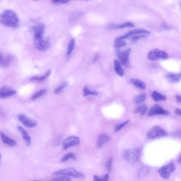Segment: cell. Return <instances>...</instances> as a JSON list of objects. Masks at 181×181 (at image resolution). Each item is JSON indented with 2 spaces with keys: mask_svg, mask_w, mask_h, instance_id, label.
<instances>
[{
  "mask_svg": "<svg viewBox=\"0 0 181 181\" xmlns=\"http://www.w3.org/2000/svg\"><path fill=\"white\" fill-rule=\"evenodd\" d=\"M19 19L17 14L11 10H6L0 15V23L11 28L19 26Z\"/></svg>",
  "mask_w": 181,
  "mask_h": 181,
  "instance_id": "1",
  "label": "cell"
},
{
  "mask_svg": "<svg viewBox=\"0 0 181 181\" xmlns=\"http://www.w3.org/2000/svg\"><path fill=\"white\" fill-rule=\"evenodd\" d=\"M140 150L138 148L129 149L124 151L123 156L128 162L135 163L137 161L140 156Z\"/></svg>",
  "mask_w": 181,
  "mask_h": 181,
  "instance_id": "2",
  "label": "cell"
},
{
  "mask_svg": "<svg viewBox=\"0 0 181 181\" xmlns=\"http://www.w3.org/2000/svg\"><path fill=\"white\" fill-rule=\"evenodd\" d=\"M33 42L36 48L41 51L47 50L51 46L49 40L44 38L43 36H34Z\"/></svg>",
  "mask_w": 181,
  "mask_h": 181,
  "instance_id": "3",
  "label": "cell"
},
{
  "mask_svg": "<svg viewBox=\"0 0 181 181\" xmlns=\"http://www.w3.org/2000/svg\"><path fill=\"white\" fill-rule=\"evenodd\" d=\"M55 175H65L75 178H84L85 175L82 173L76 170L74 168L69 167L63 169L54 173Z\"/></svg>",
  "mask_w": 181,
  "mask_h": 181,
  "instance_id": "4",
  "label": "cell"
},
{
  "mask_svg": "<svg viewBox=\"0 0 181 181\" xmlns=\"http://www.w3.org/2000/svg\"><path fill=\"white\" fill-rule=\"evenodd\" d=\"M168 57V54L165 51L161 50L158 48L151 50L148 55V59L151 61H156L160 59H165Z\"/></svg>",
  "mask_w": 181,
  "mask_h": 181,
  "instance_id": "5",
  "label": "cell"
},
{
  "mask_svg": "<svg viewBox=\"0 0 181 181\" xmlns=\"http://www.w3.org/2000/svg\"><path fill=\"white\" fill-rule=\"evenodd\" d=\"M167 135L166 132L160 127L156 126L153 127L149 131L147 134L148 137L150 139L165 136Z\"/></svg>",
  "mask_w": 181,
  "mask_h": 181,
  "instance_id": "6",
  "label": "cell"
},
{
  "mask_svg": "<svg viewBox=\"0 0 181 181\" xmlns=\"http://www.w3.org/2000/svg\"><path fill=\"white\" fill-rule=\"evenodd\" d=\"M175 170L174 164L170 163L167 165L163 166L158 170V173L161 177L168 179L169 178L171 174Z\"/></svg>",
  "mask_w": 181,
  "mask_h": 181,
  "instance_id": "7",
  "label": "cell"
},
{
  "mask_svg": "<svg viewBox=\"0 0 181 181\" xmlns=\"http://www.w3.org/2000/svg\"><path fill=\"white\" fill-rule=\"evenodd\" d=\"M131 49L129 48L124 51H119L117 52V57L122 65L128 67L129 63V55Z\"/></svg>",
  "mask_w": 181,
  "mask_h": 181,
  "instance_id": "8",
  "label": "cell"
},
{
  "mask_svg": "<svg viewBox=\"0 0 181 181\" xmlns=\"http://www.w3.org/2000/svg\"><path fill=\"white\" fill-rule=\"evenodd\" d=\"M80 143V139L75 136H70L66 138L63 141L62 147L65 149L71 146L79 145Z\"/></svg>",
  "mask_w": 181,
  "mask_h": 181,
  "instance_id": "9",
  "label": "cell"
},
{
  "mask_svg": "<svg viewBox=\"0 0 181 181\" xmlns=\"http://www.w3.org/2000/svg\"><path fill=\"white\" fill-rule=\"evenodd\" d=\"M18 118L24 125L29 128H35L37 125V123L33 120L29 118L25 115L20 114L18 115Z\"/></svg>",
  "mask_w": 181,
  "mask_h": 181,
  "instance_id": "10",
  "label": "cell"
},
{
  "mask_svg": "<svg viewBox=\"0 0 181 181\" xmlns=\"http://www.w3.org/2000/svg\"><path fill=\"white\" fill-rule=\"evenodd\" d=\"M150 32L143 29H133L126 33L123 36L117 38L116 40H123L129 37V36L139 34H145L148 35L150 34Z\"/></svg>",
  "mask_w": 181,
  "mask_h": 181,
  "instance_id": "11",
  "label": "cell"
},
{
  "mask_svg": "<svg viewBox=\"0 0 181 181\" xmlns=\"http://www.w3.org/2000/svg\"><path fill=\"white\" fill-rule=\"evenodd\" d=\"M170 113L168 111L164 109L163 107L158 104H155L151 108L148 113V116H152L155 115H168Z\"/></svg>",
  "mask_w": 181,
  "mask_h": 181,
  "instance_id": "12",
  "label": "cell"
},
{
  "mask_svg": "<svg viewBox=\"0 0 181 181\" xmlns=\"http://www.w3.org/2000/svg\"><path fill=\"white\" fill-rule=\"evenodd\" d=\"M16 93V90L11 89L9 86H4L0 89V99L6 98L13 96Z\"/></svg>",
  "mask_w": 181,
  "mask_h": 181,
  "instance_id": "13",
  "label": "cell"
},
{
  "mask_svg": "<svg viewBox=\"0 0 181 181\" xmlns=\"http://www.w3.org/2000/svg\"><path fill=\"white\" fill-rule=\"evenodd\" d=\"M134 27V24L133 23L131 22H128L119 24L113 23L110 24L107 26V28L109 30H112L127 28H133Z\"/></svg>",
  "mask_w": 181,
  "mask_h": 181,
  "instance_id": "14",
  "label": "cell"
},
{
  "mask_svg": "<svg viewBox=\"0 0 181 181\" xmlns=\"http://www.w3.org/2000/svg\"><path fill=\"white\" fill-rule=\"evenodd\" d=\"M0 137L4 144L10 146H15L17 145L15 141L10 138L3 132H0Z\"/></svg>",
  "mask_w": 181,
  "mask_h": 181,
  "instance_id": "15",
  "label": "cell"
},
{
  "mask_svg": "<svg viewBox=\"0 0 181 181\" xmlns=\"http://www.w3.org/2000/svg\"><path fill=\"white\" fill-rule=\"evenodd\" d=\"M45 29V27L43 24H39L33 27L32 31L34 33V36H42L44 32Z\"/></svg>",
  "mask_w": 181,
  "mask_h": 181,
  "instance_id": "16",
  "label": "cell"
},
{
  "mask_svg": "<svg viewBox=\"0 0 181 181\" xmlns=\"http://www.w3.org/2000/svg\"><path fill=\"white\" fill-rule=\"evenodd\" d=\"M18 129L21 133L22 137L25 141L27 145L28 146L30 145L31 142V138L27 132L21 126H18Z\"/></svg>",
  "mask_w": 181,
  "mask_h": 181,
  "instance_id": "17",
  "label": "cell"
},
{
  "mask_svg": "<svg viewBox=\"0 0 181 181\" xmlns=\"http://www.w3.org/2000/svg\"><path fill=\"white\" fill-rule=\"evenodd\" d=\"M129 82L131 84L141 90H145L146 89L145 83L140 79L133 78L129 80Z\"/></svg>",
  "mask_w": 181,
  "mask_h": 181,
  "instance_id": "18",
  "label": "cell"
},
{
  "mask_svg": "<svg viewBox=\"0 0 181 181\" xmlns=\"http://www.w3.org/2000/svg\"><path fill=\"white\" fill-rule=\"evenodd\" d=\"M110 140L109 136L106 134H103L100 135L97 141V146L98 148L101 147L109 141Z\"/></svg>",
  "mask_w": 181,
  "mask_h": 181,
  "instance_id": "19",
  "label": "cell"
},
{
  "mask_svg": "<svg viewBox=\"0 0 181 181\" xmlns=\"http://www.w3.org/2000/svg\"><path fill=\"white\" fill-rule=\"evenodd\" d=\"M166 79L171 83H177L180 82L181 74H169L166 75Z\"/></svg>",
  "mask_w": 181,
  "mask_h": 181,
  "instance_id": "20",
  "label": "cell"
},
{
  "mask_svg": "<svg viewBox=\"0 0 181 181\" xmlns=\"http://www.w3.org/2000/svg\"><path fill=\"white\" fill-rule=\"evenodd\" d=\"M114 70L119 76L123 77L124 75V72L121 64L118 61L115 59L114 61Z\"/></svg>",
  "mask_w": 181,
  "mask_h": 181,
  "instance_id": "21",
  "label": "cell"
},
{
  "mask_svg": "<svg viewBox=\"0 0 181 181\" xmlns=\"http://www.w3.org/2000/svg\"><path fill=\"white\" fill-rule=\"evenodd\" d=\"M151 96L156 102L165 101L167 99L164 95L161 94L157 91H154L151 95Z\"/></svg>",
  "mask_w": 181,
  "mask_h": 181,
  "instance_id": "22",
  "label": "cell"
},
{
  "mask_svg": "<svg viewBox=\"0 0 181 181\" xmlns=\"http://www.w3.org/2000/svg\"><path fill=\"white\" fill-rule=\"evenodd\" d=\"M147 109V107L145 104L140 105L134 110V113L137 114L140 113L141 116H143L145 114Z\"/></svg>",
  "mask_w": 181,
  "mask_h": 181,
  "instance_id": "23",
  "label": "cell"
},
{
  "mask_svg": "<svg viewBox=\"0 0 181 181\" xmlns=\"http://www.w3.org/2000/svg\"><path fill=\"white\" fill-rule=\"evenodd\" d=\"M51 73V71H48L46 74L42 77H34L31 78L30 79V81H37L39 82H41L46 80L49 76Z\"/></svg>",
  "mask_w": 181,
  "mask_h": 181,
  "instance_id": "24",
  "label": "cell"
},
{
  "mask_svg": "<svg viewBox=\"0 0 181 181\" xmlns=\"http://www.w3.org/2000/svg\"><path fill=\"white\" fill-rule=\"evenodd\" d=\"M13 59V57L11 55H8L6 56H4L2 67H6L8 66L11 64Z\"/></svg>",
  "mask_w": 181,
  "mask_h": 181,
  "instance_id": "25",
  "label": "cell"
},
{
  "mask_svg": "<svg viewBox=\"0 0 181 181\" xmlns=\"http://www.w3.org/2000/svg\"><path fill=\"white\" fill-rule=\"evenodd\" d=\"M146 98V95L144 94L136 96L134 99V102L136 104L141 103L145 101Z\"/></svg>",
  "mask_w": 181,
  "mask_h": 181,
  "instance_id": "26",
  "label": "cell"
},
{
  "mask_svg": "<svg viewBox=\"0 0 181 181\" xmlns=\"http://www.w3.org/2000/svg\"><path fill=\"white\" fill-rule=\"evenodd\" d=\"M76 157L74 154L70 153L67 154L62 158L61 162H65L70 159L75 160Z\"/></svg>",
  "mask_w": 181,
  "mask_h": 181,
  "instance_id": "27",
  "label": "cell"
},
{
  "mask_svg": "<svg viewBox=\"0 0 181 181\" xmlns=\"http://www.w3.org/2000/svg\"><path fill=\"white\" fill-rule=\"evenodd\" d=\"M147 35V34H139V35L134 36L132 37L130 40L132 42L135 43L139 40L146 37Z\"/></svg>",
  "mask_w": 181,
  "mask_h": 181,
  "instance_id": "28",
  "label": "cell"
},
{
  "mask_svg": "<svg viewBox=\"0 0 181 181\" xmlns=\"http://www.w3.org/2000/svg\"><path fill=\"white\" fill-rule=\"evenodd\" d=\"M46 90L45 89L41 90L36 93L34 94L32 97V100H35L43 96L45 93Z\"/></svg>",
  "mask_w": 181,
  "mask_h": 181,
  "instance_id": "29",
  "label": "cell"
},
{
  "mask_svg": "<svg viewBox=\"0 0 181 181\" xmlns=\"http://www.w3.org/2000/svg\"><path fill=\"white\" fill-rule=\"evenodd\" d=\"M75 44V41L74 39H72L70 40L69 45H68V48L67 53V55H69L72 53L74 48Z\"/></svg>",
  "mask_w": 181,
  "mask_h": 181,
  "instance_id": "30",
  "label": "cell"
},
{
  "mask_svg": "<svg viewBox=\"0 0 181 181\" xmlns=\"http://www.w3.org/2000/svg\"><path fill=\"white\" fill-rule=\"evenodd\" d=\"M126 43L125 41L123 40H116L115 42L114 47L116 49H119L123 46H125Z\"/></svg>",
  "mask_w": 181,
  "mask_h": 181,
  "instance_id": "31",
  "label": "cell"
},
{
  "mask_svg": "<svg viewBox=\"0 0 181 181\" xmlns=\"http://www.w3.org/2000/svg\"><path fill=\"white\" fill-rule=\"evenodd\" d=\"M68 85V83L67 82H65L62 83L59 87H58L57 89L55 90L54 91L55 94H57L60 93L61 92L63 89L67 86Z\"/></svg>",
  "mask_w": 181,
  "mask_h": 181,
  "instance_id": "32",
  "label": "cell"
},
{
  "mask_svg": "<svg viewBox=\"0 0 181 181\" xmlns=\"http://www.w3.org/2000/svg\"><path fill=\"white\" fill-rule=\"evenodd\" d=\"M98 94V92L96 91H92L89 89L87 87H85L84 89V96L85 97L89 96V95H97Z\"/></svg>",
  "mask_w": 181,
  "mask_h": 181,
  "instance_id": "33",
  "label": "cell"
},
{
  "mask_svg": "<svg viewBox=\"0 0 181 181\" xmlns=\"http://www.w3.org/2000/svg\"><path fill=\"white\" fill-rule=\"evenodd\" d=\"M128 122L129 121H127L124 122V123H123L118 124V125L116 127V128H115V131L116 132L119 131L121 129L123 128L125 126L127 125V124H128Z\"/></svg>",
  "mask_w": 181,
  "mask_h": 181,
  "instance_id": "34",
  "label": "cell"
},
{
  "mask_svg": "<svg viewBox=\"0 0 181 181\" xmlns=\"http://www.w3.org/2000/svg\"><path fill=\"white\" fill-rule=\"evenodd\" d=\"M112 158H109V159L107 161L106 163V166L107 169L109 172H110L112 170Z\"/></svg>",
  "mask_w": 181,
  "mask_h": 181,
  "instance_id": "35",
  "label": "cell"
},
{
  "mask_svg": "<svg viewBox=\"0 0 181 181\" xmlns=\"http://www.w3.org/2000/svg\"><path fill=\"white\" fill-rule=\"evenodd\" d=\"M53 181H70L71 179L68 177H58L53 179L52 180Z\"/></svg>",
  "mask_w": 181,
  "mask_h": 181,
  "instance_id": "36",
  "label": "cell"
},
{
  "mask_svg": "<svg viewBox=\"0 0 181 181\" xmlns=\"http://www.w3.org/2000/svg\"><path fill=\"white\" fill-rule=\"evenodd\" d=\"M53 3L58 4H65L68 3L70 0H51Z\"/></svg>",
  "mask_w": 181,
  "mask_h": 181,
  "instance_id": "37",
  "label": "cell"
},
{
  "mask_svg": "<svg viewBox=\"0 0 181 181\" xmlns=\"http://www.w3.org/2000/svg\"><path fill=\"white\" fill-rule=\"evenodd\" d=\"M4 56L3 54L0 52V66L2 67V63H3Z\"/></svg>",
  "mask_w": 181,
  "mask_h": 181,
  "instance_id": "38",
  "label": "cell"
},
{
  "mask_svg": "<svg viewBox=\"0 0 181 181\" xmlns=\"http://www.w3.org/2000/svg\"><path fill=\"white\" fill-rule=\"evenodd\" d=\"M79 14H75L73 15H72L71 17H70V20L71 21H73L74 20V19H76V18H77L78 17V15H79Z\"/></svg>",
  "mask_w": 181,
  "mask_h": 181,
  "instance_id": "39",
  "label": "cell"
},
{
  "mask_svg": "<svg viewBox=\"0 0 181 181\" xmlns=\"http://www.w3.org/2000/svg\"><path fill=\"white\" fill-rule=\"evenodd\" d=\"M109 179V175L108 174L105 175L102 178V181H107Z\"/></svg>",
  "mask_w": 181,
  "mask_h": 181,
  "instance_id": "40",
  "label": "cell"
},
{
  "mask_svg": "<svg viewBox=\"0 0 181 181\" xmlns=\"http://www.w3.org/2000/svg\"><path fill=\"white\" fill-rule=\"evenodd\" d=\"M175 112L178 116H180L181 115V110L177 108L175 110Z\"/></svg>",
  "mask_w": 181,
  "mask_h": 181,
  "instance_id": "41",
  "label": "cell"
},
{
  "mask_svg": "<svg viewBox=\"0 0 181 181\" xmlns=\"http://www.w3.org/2000/svg\"><path fill=\"white\" fill-rule=\"evenodd\" d=\"M99 57V56L98 55H96L95 57H94L93 59L92 62L93 63H94L96 62L98 59Z\"/></svg>",
  "mask_w": 181,
  "mask_h": 181,
  "instance_id": "42",
  "label": "cell"
},
{
  "mask_svg": "<svg viewBox=\"0 0 181 181\" xmlns=\"http://www.w3.org/2000/svg\"><path fill=\"white\" fill-rule=\"evenodd\" d=\"M94 180L96 181H100V177H99L96 175H95L94 176Z\"/></svg>",
  "mask_w": 181,
  "mask_h": 181,
  "instance_id": "43",
  "label": "cell"
},
{
  "mask_svg": "<svg viewBox=\"0 0 181 181\" xmlns=\"http://www.w3.org/2000/svg\"><path fill=\"white\" fill-rule=\"evenodd\" d=\"M176 100H177V101L179 103H181V97L180 96H179V95H177V96H176Z\"/></svg>",
  "mask_w": 181,
  "mask_h": 181,
  "instance_id": "44",
  "label": "cell"
},
{
  "mask_svg": "<svg viewBox=\"0 0 181 181\" xmlns=\"http://www.w3.org/2000/svg\"><path fill=\"white\" fill-rule=\"evenodd\" d=\"M178 163H179L180 164L181 163V155H180L179 156V157L178 158V160L177 161Z\"/></svg>",
  "mask_w": 181,
  "mask_h": 181,
  "instance_id": "45",
  "label": "cell"
},
{
  "mask_svg": "<svg viewBox=\"0 0 181 181\" xmlns=\"http://www.w3.org/2000/svg\"><path fill=\"white\" fill-rule=\"evenodd\" d=\"M1 154H0V160H1Z\"/></svg>",
  "mask_w": 181,
  "mask_h": 181,
  "instance_id": "46",
  "label": "cell"
},
{
  "mask_svg": "<svg viewBox=\"0 0 181 181\" xmlns=\"http://www.w3.org/2000/svg\"><path fill=\"white\" fill-rule=\"evenodd\" d=\"M34 1H38V0H34Z\"/></svg>",
  "mask_w": 181,
  "mask_h": 181,
  "instance_id": "47",
  "label": "cell"
}]
</instances>
